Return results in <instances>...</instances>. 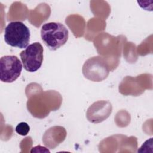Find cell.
Listing matches in <instances>:
<instances>
[{"instance_id": "3957f363", "label": "cell", "mask_w": 153, "mask_h": 153, "mask_svg": "<svg viewBox=\"0 0 153 153\" xmlns=\"http://www.w3.org/2000/svg\"><path fill=\"white\" fill-rule=\"evenodd\" d=\"M109 73L106 60L100 56H94L87 60L82 66V74L88 79L100 82L105 79Z\"/></svg>"}, {"instance_id": "5b68a950", "label": "cell", "mask_w": 153, "mask_h": 153, "mask_svg": "<svg viewBox=\"0 0 153 153\" xmlns=\"http://www.w3.org/2000/svg\"><path fill=\"white\" fill-rule=\"evenodd\" d=\"M22 62L16 56H4L0 59V79L2 82L11 83L20 75Z\"/></svg>"}, {"instance_id": "52a82bcc", "label": "cell", "mask_w": 153, "mask_h": 153, "mask_svg": "<svg viewBox=\"0 0 153 153\" xmlns=\"http://www.w3.org/2000/svg\"><path fill=\"white\" fill-rule=\"evenodd\" d=\"M30 131V127L26 122H21L16 127V131L21 136H26Z\"/></svg>"}, {"instance_id": "277c9868", "label": "cell", "mask_w": 153, "mask_h": 153, "mask_svg": "<svg viewBox=\"0 0 153 153\" xmlns=\"http://www.w3.org/2000/svg\"><path fill=\"white\" fill-rule=\"evenodd\" d=\"M43 52L42 45L38 42L29 45L25 50L22 51L20 57L24 69L29 72L38 71L42 64Z\"/></svg>"}, {"instance_id": "6da1fadb", "label": "cell", "mask_w": 153, "mask_h": 153, "mask_svg": "<svg viewBox=\"0 0 153 153\" xmlns=\"http://www.w3.org/2000/svg\"><path fill=\"white\" fill-rule=\"evenodd\" d=\"M41 37L45 45L50 50L54 51L66 44L68 39L69 32L61 23L49 22L42 26Z\"/></svg>"}, {"instance_id": "8992f818", "label": "cell", "mask_w": 153, "mask_h": 153, "mask_svg": "<svg viewBox=\"0 0 153 153\" xmlns=\"http://www.w3.org/2000/svg\"><path fill=\"white\" fill-rule=\"evenodd\" d=\"M112 111V105L109 101L99 100L88 108L86 113L87 118L91 123H99L108 118Z\"/></svg>"}, {"instance_id": "7a4b0ae2", "label": "cell", "mask_w": 153, "mask_h": 153, "mask_svg": "<svg viewBox=\"0 0 153 153\" xmlns=\"http://www.w3.org/2000/svg\"><path fill=\"white\" fill-rule=\"evenodd\" d=\"M29 29L22 22H11L4 29V40L11 47L26 48L30 41Z\"/></svg>"}]
</instances>
